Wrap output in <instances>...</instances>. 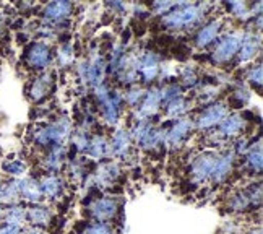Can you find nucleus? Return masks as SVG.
<instances>
[{
    "mask_svg": "<svg viewBox=\"0 0 263 234\" xmlns=\"http://www.w3.org/2000/svg\"><path fill=\"white\" fill-rule=\"evenodd\" d=\"M201 15V10L200 7L197 5H180L177 10H174V12H171L169 15L164 16L163 23L171 28V29H177L180 26H187L190 23L197 22V20L200 18Z\"/></svg>",
    "mask_w": 263,
    "mask_h": 234,
    "instance_id": "1",
    "label": "nucleus"
},
{
    "mask_svg": "<svg viewBox=\"0 0 263 234\" xmlns=\"http://www.w3.org/2000/svg\"><path fill=\"white\" fill-rule=\"evenodd\" d=\"M70 132V124L68 120H59L55 124L49 125V127H44L43 130H39L36 134V141L41 145H47L50 141H62Z\"/></svg>",
    "mask_w": 263,
    "mask_h": 234,
    "instance_id": "2",
    "label": "nucleus"
},
{
    "mask_svg": "<svg viewBox=\"0 0 263 234\" xmlns=\"http://www.w3.org/2000/svg\"><path fill=\"white\" fill-rule=\"evenodd\" d=\"M240 43H242V36L239 33L228 34L226 38H222L218 43L215 52H213V59L216 60V62H224V60H229L237 52V49L240 47Z\"/></svg>",
    "mask_w": 263,
    "mask_h": 234,
    "instance_id": "3",
    "label": "nucleus"
},
{
    "mask_svg": "<svg viewBox=\"0 0 263 234\" xmlns=\"http://www.w3.org/2000/svg\"><path fill=\"white\" fill-rule=\"evenodd\" d=\"M216 159L218 158L213 153H205V155L198 156L194 161V166H192V174H194V177L198 182H201V181H205L206 177H210L211 172H213Z\"/></svg>",
    "mask_w": 263,
    "mask_h": 234,
    "instance_id": "4",
    "label": "nucleus"
},
{
    "mask_svg": "<svg viewBox=\"0 0 263 234\" xmlns=\"http://www.w3.org/2000/svg\"><path fill=\"white\" fill-rule=\"evenodd\" d=\"M226 113H228L226 106L221 104V103L210 106L208 109H205L203 113L200 114V117H198V127L200 129H208L211 125L218 124V122L226 116Z\"/></svg>",
    "mask_w": 263,
    "mask_h": 234,
    "instance_id": "5",
    "label": "nucleus"
},
{
    "mask_svg": "<svg viewBox=\"0 0 263 234\" xmlns=\"http://www.w3.org/2000/svg\"><path fill=\"white\" fill-rule=\"evenodd\" d=\"M49 47L43 43H34L31 44L28 50V62L33 68H44L49 64Z\"/></svg>",
    "mask_w": 263,
    "mask_h": 234,
    "instance_id": "6",
    "label": "nucleus"
},
{
    "mask_svg": "<svg viewBox=\"0 0 263 234\" xmlns=\"http://www.w3.org/2000/svg\"><path fill=\"white\" fill-rule=\"evenodd\" d=\"M137 70H140L141 75L146 81H151L156 75H158V70H159V64H158V59L153 52H146L145 56H141L137 62Z\"/></svg>",
    "mask_w": 263,
    "mask_h": 234,
    "instance_id": "7",
    "label": "nucleus"
},
{
    "mask_svg": "<svg viewBox=\"0 0 263 234\" xmlns=\"http://www.w3.org/2000/svg\"><path fill=\"white\" fill-rule=\"evenodd\" d=\"M116 210H117V203L110 199H99L95 202V205L91 207V211H93L95 218H98L101 221L112 218Z\"/></svg>",
    "mask_w": 263,
    "mask_h": 234,
    "instance_id": "8",
    "label": "nucleus"
},
{
    "mask_svg": "<svg viewBox=\"0 0 263 234\" xmlns=\"http://www.w3.org/2000/svg\"><path fill=\"white\" fill-rule=\"evenodd\" d=\"M18 190H20V195H23L25 199L33 200V202L41 200V197H43L41 186H39L37 182L33 179L18 181Z\"/></svg>",
    "mask_w": 263,
    "mask_h": 234,
    "instance_id": "9",
    "label": "nucleus"
},
{
    "mask_svg": "<svg viewBox=\"0 0 263 234\" xmlns=\"http://www.w3.org/2000/svg\"><path fill=\"white\" fill-rule=\"evenodd\" d=\"M161 103V93L159 89H151L148 91V95L145 96L143 104H141V111H140V120H143V117L146 116H153L156 114V111L159 107Z\"/></svg>",
    "mask_w": 263,
    "mask_h": 234,
    "instance_id": "10",
    "label": "nucleus"
},
{
    "mask_svg": "<svg viewBox=\"0 0 263 234\" xmlns=\"http://www.w3.org/2000/svg\"><path fill=\"white\" fill-rule=\"evenodd\" d=\"M232 161H234V155H232V153H226L224 156H221V158L216 159L213 172H211V177H213L215 182H221L229 174Z\"/></svg>",
    "mask_w": 263,
    "mask_h": 234,
    "instance_id": "11",
    "label": "nucleus"
},
{
    "mask_svg": "<svg viewBox=\"0 0 263 234\" xmlns=\"http://www.w3.org/2000/svg\"><path fill=\"white\" fill-rule=\"evenodd\" d=\"M258 39L260 38H257L255 34H247L244 38V41L240 43V54H239L242 62H247V60H250L252 57L255 56L257 49L260 46V41Z\"/></svg>",
    "mask_w": 263,
    "mask_h": 234,
    "instance_id": "12",
    "label": "nucleus"
},
{
    "mask_svg": "<svg viewBox=\"0 0 263 234\" xmlns=\"http://www.w3.org/2000/svg\"><path fill=\"white\" fill-rule=\"evenodd\" d=\"M219 26H221L219 22H211L206 26L201 28L198 31V34H197V46H200V47L208 46L211 41L216 38V34L219 31Z\"/></svg>",
    "mask_w": 263,
    "mask_h": 234,
    "instance_id": "13",
    "label": "nucleus"
},
{
    "mask_svg": "<svg viewBox=\"0 0 263 234\" xmlns=\"http://www.w3.org/2000/svg\"><path fill=\"white\" fill-rule=\"evenodd\" d=\"M104 68H106V64H104V60L103 57H96L93 62H91L88 65V80L91 81L93 85H99L101 83V80H103L104 77Z\"/></svg>",
    "mask_w": 263,
    "mask_h": 234,
    "instance_id": "14",
    "label": "nucleus"
},
{
    "mask_svg": "<svg viewBox=\"0 0 263 234\" xmlns=\"http://www.w3.org/2000/svg\"><path fill=\"white\" fill-rule=\"evenodd\" d=\"M119 101L120 98L117 95L109 96L106 103H103V116L109 124H116L119 117Z\"/></svg>",
    "mask_w": 263,
    "mask_h": 234,
    "instance_id": "15",
    "label": "nucleus"
},
{
    "mask_svg": "<svg viewBox=\"0 0 263 234\" xmlns=\"http://www.w3.org/2000/svg\"><path fill=\"white\" fill-rule=\"evenodd\" d=\"M190 127H192V124H190L189 120H179L177 124L173 129H171L169 135H167V141H169L171 145L180 143V140L189 134Z\"/></svg>",
    "mask_w": 263,
    "mask_h": 234,
    "instance_id": "16",
    "label": "nucleus"
},
{
    "mask_svg": "<svg viewBox=\"0 0 263 234\" xmlns=\"http://www.w3.org/2000/svg\"><path fill=\"white\" fill-rule=\"evenodd\" d=\"M72 5L68 2H52L44 8V15L47 18H64L70 13Z\"/></svg>",
    "mask_w": 263,
    "mask_h": 234,
    "instance_id": "17",
    "label": "nucleus"
},
{
    "mask_svg": "<svg viewBox=\"0 0 263 234\" xmlns=\"http://www.w3.org/2000/svg\"><path fill=\"white\" fill-rule=\"evenodd\" d=\"M242 129H244V120L239 116H229L221 124V132L224 135H237Z\"/></svg>",
    "mask_w": 263,
    "mask_h": 234,
    "instance_id": "18",
    "label": "nucleus"
},
{
    "mask_svg": "<svg viewBox=\"0 0 263 234\" xmlns=\"http://www.w3.org/2000/svg\"><path fill=\"white\" fill-rule=\"evenodd\" d=\"M41 192L44 195H47V197H50V199H55V197H59L60 195V192H62V182H60L57 177H46L41 184Z\"/></svg>",
    "mask_w": 263,
    "mask_h": 234,
    "instance_id": "19",
    "label": "nucleus"
},
{
    "mask_svg": "<svg viewBox=\"0 0 263 234\" xmlns=\"http://www.w3.org/2000/svg\"><path fill=\"white\" fill-rule=\"evenodd\" d=\"M49 85H50V75H43V77L36 78L33 86H31V98L34 101L43 99L47 95Z\"/></svg>",
    "mask_w": 263,
    "mask_h": 234,
    "instance_id": "20",
    "label": "nucleus"
},
{
    "mask_svg": "<svg viewBox=\"0 0 263 234\" xmlns=\"http://www.w3.org/2000/svg\"><path fill=\"white\" fill-rule=\"evenodd\" d=\"M88 151L91 156L95 158H103L109 153V145L106 138L103 137H95L93 140H91V143H88Z\"/></svg>",
    "mask_w": 263,
    "mask_h": 234,
    "instance_id": "21",
    "label": "nucleus"
},
{
    "mask_svg": "<svg viewBox=\"0 0 263 234\" xmlns=\"http://www.w3.org/2000/svg\"><path fill=\"white\" fill-rule=\"evenodd\" d=\"M128 135L124 130H117L112 137V151L116 155H125V151L128 150Z\"/></svg>",
    "mask_w": 263,
    "mask_h": 234,
    "instance_id": "22",
    "label": "nucleus"
},
{
    "mask_svg": "<svg viewBox=\"0 0 263 234\" xmlns=\"http://www.w3.org/2000/svg\"><path fill=\"white\" fill-rule=\"evenodd\" d=\"M119 174V169L116 165H106L103 166L96 174V182L98 184H109V182H112Z\"/></svg>",
    "mask_w": 263,
    "mask_h": 234,
    "instance_id": "23",
    "label": "nucleus"
},
{
    "mask_svg": "<svg viewBox=\"0 0 263 234\" xmlns=\"http://www.w3.org/2000/svg\"><path fill=\"white\" fill-rule=\"evenodd\" d=\"M28 218L31 220L34 225H46L50 220V211L49 208H44V207H33L28 211Z\"/></svg>",
    "mask_w": 263,
    "mask_h": 234,
    "instance_id": "24",
    "label": "nucleus"
},
{
    "mask_svg": "<svg viewBox=\"0 0 263 234\" xmlns=\"http://www.w3.org/2000/svg\"><path fill=\"white\" fill-rule=\"evenodd\" d=\"M20 195V190H18V181L15 182H10L5 187H2L0 190V200L2 202H12Z\"/></svg>",
    "mask_w": 263,
    "mask_h": 234,
    "instance_id": "25",
    "label": "nucleus"
},
{
    "mask_svg": "<svg viewBox=\"0 0 263 234\" xmlns=\"http://www.w3.org/2000/svg\"><path fill=\"white\" fill-rule=\"evenodd\" d=\"M187 111V103L182 98H177L174 101L167 103V114L169 116H180L182 113Z\"/></svg>",
    "mask_w": 263,
    "mask_h": 234,
    "instance_id": "26",
    "label": "nucleus"
},
{
    "mask_svg": "<svg viewBox=\"0 0 263 234\" xmlns=\"http://www.w3.org/2000/svg\"><path fill=\"white\" fill-rule=\"evenodd\" d=\"M26 166L23 161H7L4 163V171L8 172V174H13V176H22L25 172Z\"/></svg>",
    "mask_w": 263,
    "mask_h": 234,
    "instance_id": "27",
    "label": "nucleus"
},
{
    "mask_svg": "<svg viewBox=\"0 0 263 234\" xmlns=\"http://www.w3.org/2000/svg\"><path fill=\"white\" fill-rule=\"evenodd\" d=\"M25 220V210L22 207H13L7 211V223H13V225H22Z\"/></svg>",
    "mask_w": 263,
    "mask_h": 234,
    "instance_id": "28",
    "label": "nucleus"
},
{
    "mask_svg": "<svg viewBox=\"0 0 263 234\" xmlns=\"http://www.w3.org/2000/svg\"><path fill=\"white\" fill-rule=\"evenodd\" d=\"M249 165H250V168L254 169V171H257V172H260L261 171V166H263V159H261V147H258L257 148V151L254 150L252 153L249 155Z\"/></svg>",
    "mask_w": 263,
    "mask_h": 234,
    "instance_id": "29",
    "label": "nucleus"
},
{
    "mask_svg": "<svg viewBox=\"0 0 263 234\" xmlns=\"http://www.w3.org/2000/svg\"><path fill=\"white\" fill-rule=\"evenodd\" d=\"M179 93H180V88L177 85H169L161 91V99H164L166 103H171V101L179 98Z\"/></svg>",
    "mask_w": 263,
    "mask_h": 234,
    "instance_id": "30",
    "label": "nucleus"
},
{
    "mask_svg": "<svg viewBox=\"0 0 263 234\" xmlns=\"http://www.w3.org/2000/svg\"><path fill=\"white\" fill-rule=\"evenodd\" d=\"M60 150L57 148V150H54L52 153H50L49 156H47V159H46V166L47 168H50V169H57V168H60Z\"/></svg>",
    "mask_w": 263,
    "mask_h": 234,
    "instance_id": "31",
    "label": "nucleus"
},
{
    "mask_svg": "<svg viewBox=\"0 0 263 234\" xmlns=\"http://www.w3.org/2000/svg\"><path fill=\"white\" fill-rule=\"evenodd\" d=\"M141 96H143V91H141L140 88H134V89H130L128 93H127L125 99H127V103H128V104L135 106V104L138 103V101L141 99Z\"/></svg>",
    "mask_w": 263,
    "mask_h": 234,
    "instance_id": "32",
    "label": "nucleus"
},
{
    "mask_svg": "<svg viewBox=\"0 0 263 234\" xmlns=\"http://www.w3.org/2000/svg\"><path fill=\"white\" fill-rule=\"evenodd\" d=\"M85 234H110V229L107 225H104V223H98V225H93L89 226Z\"/></svg>",
    "mask_w": 263,
    "mask_h": 234,
    "instance_id": "33",
    "label": "nucleus"
},
{
    "mask_svg": "<svg viewBox=\"0 0 263 234\" xmlns=\"http://www.w3.org/2000/svg\"><path fill=\"white\" fill-rule=\"evenodd\" d=\"M22 232V225H13V223H5L0 226V234H20Z\"/></svg>",
    "mask_w": 263,
    "mask_h": 234,
    "instance_id": "34",
    "label": "nucleus"
},
{
    "mask_svg": "<svg viewBox=\"0 0 263 234\" xmlns=\"http://www.w3.org/2000/svg\"><path fill=\"white\" fill-rule=\"evenodd\" d=\"M73 145L78 150H86L88 148V140H86V135L83 134V132H78V134L73 137Z\"/></svg>",
    "mask_w": 263,
    "mask_h": 234,
    "instance_id": "35",
    "label": "nucleus"
},
{
    "mask_svg": "<svg viewBox=\"0 0 263 234\" xmlns=\"http://www.w3.org/2000/svg\"><path fill=\"white\" fill-rule=\"evenodd\" d=\"M229 8L234 12L236 15H239V16H242V15H247V7H246V4L244 2H232V4H229Z\"/></svg>",
    "mask_w": 263,
    "mask_h": 234,
    "instance_id": "36",
    "label": "nucleus"
},
{
    "mask_svg": "<svg viewBox=\"0 0 263 234\" xmlns=\"http://www.w3.org/2000/svg\"><path fill=\"white\" fill-rule=\"evenodd\" d=\"M249 80H250V83H252V85H257V86L261 85V67H260V65H258L257 68L252 70L250 75H249Z\"/></svg>",
    "mask_w": 263,
    "mask_h": 234,
    "instance_id": "37",
    "label": "nucleus"
},
{
    "mask_svg": "<svg viewBox=\"0 0 263 234\" xmlns=\"http://www.w3.org/2000/svg\"><path fill=\"white\" fill-rule=\"evenodd\" d=\"M155 10L158 13H166L169 8H173L174 7V4L173 2H155Z\"/></svg>",
    "mask_w": 263,
    "mask_h": 234,
    "instance_id": "38",
    "label": "nucleus"
},
{
    "mask_svg": "<svg viewBox=\"0 0 263 234\" xmlns=\"http://www.w3.org/2000/svg\"><path fill=\"white\" fill-rule=\"evenodd\" d=\"M70 52H72V47H70V46H64L62 49H60L59 59H62V64H67L68 60L72 59V56H70Z\"/></svg>",
    "mask_w": 263,
    "mask_h": 234,
    "instance_id": "39",
    "label": "nucleus"
},
{
    "mask_svg": "<svg viewBox=\"0 0 263 234\" xmlns=\"http://www.w3.org/2000/svg\"><path fill=\"white\" fill-rule=\"evenodd\" d=\"M184 83L185 85H190V86H194L197 83V77L194 72H190V70H185V74H184Z\"/></svg>",
    "mask_w": 263,
    "mask_h": 234,
    "instance_id": "40",
    "label": "nucleus"
},
{
    "mask_svg": "<svg viewBox=\"0 0 263 234\" xmlns=\"http://www.w3.org/2000/svg\"><path fill=\"white\" fill-rule=\"evenodd\" d=\"M26 234H43L39 229H29V231H26Z\"/></svg>",
    "mask_w": 263,
    "mask_h": 234,
    "instance_id": "41",
    "label": "nucleus"
},
{
    "mask_svg": "<svg viewBox=\"0 0 263 234\" xmlns=\"http://www.w3.org/2000/svg\"><path fill=\"white\" fill-rule=\"evenodd\" d=\"M2 187H4V186H2V182H0V190H2Z\"/></svg>",
    "mask_w": 263,
    "mask_h": 234,
    "instance_id": "42",
    "label": "nucleus"
},
{
    "mask_svg": "<svg viewBox=\"0 0 263 234\" xmlns=\"http://www.w3.org/2000/svg\"><path fill=\"white\" fill-rule=\"evenodd\" d=\"M0 23H2V15H0Z\"/></svg>",
    "mask_w": 263,
    "mask_h": 234,
    "instance_id": "43",
    "label": "nucleus"
},
{
    "mask_svg": "<svg viewBox=\"0 0 263 234\" xmlns=\"http://www.w3.org/2000/svg\"><path fill=\"white\" fill-rule=\"evenodd\" d=\"M0 210H2V205H0Z\"/></svg>",
    "mask_w": 263,
    "mask_h": 234,
    "instance_id": "44",
    "label": "nucleus"
}]
</instances>
